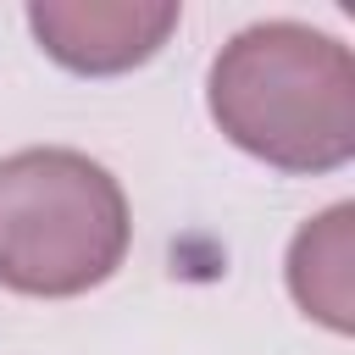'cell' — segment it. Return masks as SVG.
I'll use <instances>...</instances> for the list:
<instances>
[{
	"instance_id": "obj_4",
	"label": "cell",
	"mask_w": 355,
	"mask_h": 355,
	"mask_svg": "<svg viewBox=\"0 0 355 355\" xmlns=\"http://www.w3.org/2000/svg\"><path fill=\"white\" fill-rule=\"evenodd\" d=\"M355 205H333L288 244V294L333 333L355 327Z\"/></svg>"
},
{
	"instance_id": "obj_1",
	"label": "cell",
	"mask_w": 355,
	"mask_h": 355,
	"mask_svg": "<svg viewBox=\"0 0 355 355\" xmlns=\"http://www.w3.org/2000/svg\"><path fill=\"white\" fill-rule=\"evenodd\" d=\"M205 94L216 128L283 172H333L355 155V55L311 22L233 33Z\"/></svg>"
},
{
	"instance_id": "obj_3",
	"label": "cell",
	"mask_w": 355,
	"mask_h": 355,
	"mask_svg": "<svg viewBox=\"0 0 355 355\" xmlns=\"http://www.w3.org/2000/svg\"><path fill=\"white\" fill-rule=\"evenodd\" d=\"M28 28L44 44V55H55L72 72H128L139 61H150L166 33L178 28V6H144V0H33L28 6Z\"/></svg>"
},
{
	"instance_id": "obj_2",
	"label": "cell",
	"mask_w": 355,
	"mask_h": 355,
	"mask_svg": "<svg viewBox=\"0 0 355 355\" xmlns=\"http://www.w3.org/2000/svg\"><path fill=\"white\" fill-rule=\"evenodd\" d=\"M122 183L83 150L28 144L0 155V283L67 300L105 283L128 255Z\"/></svg>"
}]
</instances>
